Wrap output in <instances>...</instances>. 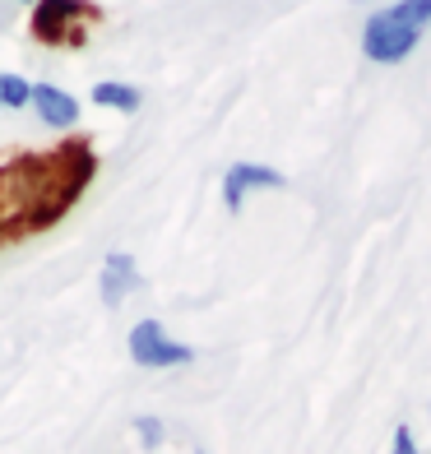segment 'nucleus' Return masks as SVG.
Returning <instances> with one entry per match:
<instances>
[{
    "mask_svg": "<svg viewBox=\"0 0 431 454\" xmlns=\"http://www.w3.org/2000/svg\"><path fill=\"white\" fill-rule=\"evenodd\" d=\"M98 158L84 139H60L47 153H24L0 168V237L43 232L89 191Z\"/></svg>",
    "mask_w": 431,
    "mask_h": 454,
    "instance_id": "1",
    "label": "nucleus"
},
{
    "mask_svg": "<svg viewBox=\"0 0 431 454\" xmlns=\"http://www.w3.org/2000/svg\"><path fill=\"white\" fill-rule=\"evenodd\" d=\"M431 24V0H395L389 10H376L362 28V51L376 66H399V60L422 43Z\"/></svg>",
    "mask_w": 431,
    "mask_h": 454,
    "instance_id": "2",
    "label": "nucleus"
},
{
    "mask_svg": "<svg viewBox=\"0 0 431 454\" xmlns=\"http://www.w3.org/2000/svg\"><path fill=\"white\" fill-rule=\"evenodd\" d=\"M102 10L89 5V0H37L28 28H33L37 43H47V47H74V43H84V28Z\"/></svg>",
    "mask_w": 431,
    "mask_h": 454,
    "instance_id": "3",
    "label": "nucleus"
},
{
    "mask_svg": "<svg viewBox=\"0 0 431 454\" xmlns=\"http://www.w3.org/2000/svg\"><path fill=\"white\" fill-rule=\"evenodd\" d=\"M126 348H130V362L135 366H149V371H168V366H186L195 353H191V343H181V339H172L168 329H162V320H139L135 329H130V339H126Z\"/></svg>",
    "mask_w": 431,
    "mask_h": 454,
    "instance_id": "4",
    "label": "nucleus"
},
{
    "mask_svg": "<svg viewBox=\"0 0 431 454\" xmlns=\"http://www.w3.org/2000/svg\"><path fill=\"white\" fill-rule=\"evenodd\" d=\"M283 185H287V176L278 168H264V162H232V168L223 172V204H228V214H237L251 191H283Z\"/></svg>",
    "mask_w": 431,
    "mask_h": 454,
    "instance_id": "5",
    "label": "nucleus"
},
{
    "mask_svg": "<svg viewBox=\"0 0 431 454\" xmlns=\"http://www.w3.org/2000/svg\"><path fill=\"white\" fill-rule=\"evenodd\" d=\"M144 278H139V264H135V255L130 251H112L107 260H102V306H116L126 301L135 287H139Z\"/></svg>",
    "mask_w": 431,
    "mask_h": 454,
    "instance_id": "6",
    "label": "nucleus"
},
{
    "mask_svg": "<svg viewBox=\"0 0 431 454\" xmlns=\"http://www.w3.org/2000/svg\"><path fill=\"white\" fill-rule=\"evenodd\" d=\"M33 102H37V116H43L51 130H66L79 121V102L70 93H60L56 84H33Z\"/></svg>",
    "mask_w": 431,
    "mask_h": 454,
    "instance_id": "7",
    "label": "nucleus"
},
{
    "mask_svg": "<svg viewBox=\"0 0 431 454\" xmlns=\"http://www.w3.org/2000/svg\"><path fill=\"white\" fill-rule=\"evenodd\" d=\"M93 102L98 107H116V112H139V89L135 84H121V79H102L93 89Z\"/></svg>",
    "mask_w": 431,
    "mask_h": 454,
    "instance_id": "8",
    "label": "nucleus"
},
{
    "mask_svg": "<svg viewBox=\"0 0 431 454\" xmlns=\"http://www.w3.org/2000/svg\"><path fill=\"white\" fill-rule=\"evenodd\" d=\"M0 102H5V107H28V102H33V84H28V79H19V74H0Z\"/></svg>",
    "mask_w": 431,
    "mask_h": 454,
    "instance_id": "9",
    "label": "nucleus"
},
{
    "mask_svg": "<svg viewBox=\"0 0 431 454\" xmlns=\"http://www.w3.org/2000/svg\"><path fill=\"white\" fill-rule=\"evenodd\" d=\"M389 454H422L418 441H413V431H408V422L395 427V441H389Z\"/></svg>",
    "mask_w": 431,
    "mask_h": 454,
    "instance_id": "10",
    "label": "nucleus"
},
{
    "mask_svg": "<svg viewBox=\"0 0 431 454\" xmlns=\"http://www.w3.org/2000/svg\"><path fill=\"white\" fill-rule=\"evenodd\" d=\"M135 427H139V436H144V445H158V441H162V422H153V418H139Z\"/></svg>",
    "mask_w": 431,
    "mask_h": 454,
    "instance_id": "11",
    "label": "nucleus"
}]
</instances>
